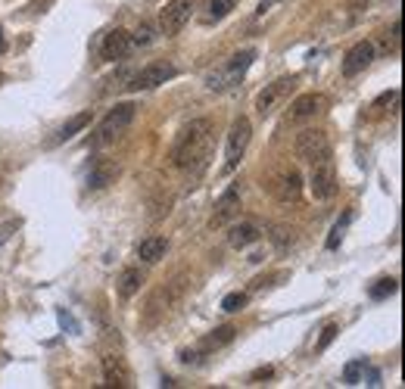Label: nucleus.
Masks as SVG:
<instances>
[{
	"label": "nucleus",
	"mask_w": 405,
	"mask_h": 389,
	"mask_svg": "<svg viewBox=\"0 0 405 389\" xmlns=\"http://www.w3.org/2000/svg\"><path fill=\"white\" fill-rule=\"evenodd\" d=\"M209 156H212V122L209 118H194V122L181 128V134L175 137L171 166L181 171H191V175H200V171L209 166Z\"/></svg>",
	"instance_id": "obj_1"
},
{
	"label": "nucleus",
	"mask_w": 405,
	"mask_h": 389,
	"mask_svg": "<svg viewBox=\"0 0 405 389\" xmlns=\"http://www.w3.org/2000/svg\"><path fill=\"white\" fill-rule=\"evenodd\" d=\"M253 59H256V50L253 47H246V50H240V54L228 56L219 69H212V72L206 75V88H209V91H231L234 84L244 81V75L249 72Z\"/></svg>",
	"instance_id": "obj_2"
},
{
	"label": "nucleus",
	"mask_w": 405,
	"mask_h": 389,
	"mask_svg": "<svg viewBox=\"0 0 405 389\" xmlns=\"http://www.w3.org/2000/svg\"><path fill=\"white\" fill-rule=\"evenodd\" d=\"M181 296H184V274H178L175 281H169V283H162L159 290H153V296L144 308V327H156L181 302Z\"/></svg>",
	"instance_id": "obj_3"
},
{
	"label": "nucleus",
	"mask_w": 405,
	"mask_h": 389,
	"mask_svg": "<svg viewBox=\"0 0 405 389\" xmlns=\"http://www.w3.org/2000/svg\"><path fill=\"white\" fill-rule=\"evenodd\" d=\"M134 112H137L134 103H116V106L106 112V118L97 125V131H94V137H91V146L103 150V146L116 143L119 137H122L125 128L134 122Z\"/></svg>",
	"instance_id": "obj_4"
},
{
	"label": "nucleus",
	"mask_w": 405,
	"mask_h": 389,
	"mask_svg": "<svg viewBox=\"0 0 405 389\" xmlns=\"http://www.w3.org/2000/svg\"><path fill=\"white\" fill-rule=\"evenodd\" d=\"M331 153H334L331 141H327V134L318 131V128H306V131L296 134V156L303 162H309V166H312V162L327 159Z\"/></svg>",
	"instance_id": "obj_5"
},
{
	"label": "nucleus",
	"mask_w": 405,
	"mask_h": 389,
	"mask_svg": "<svg viewBox=\"0 0 405 389\" xmlns=\"http://www.w3.org/2000/svg\"><path fill=\"white\" fill-rule=\"evenodd\" d=\"M249 141H253V125H249V118H234V125H231V131H228V159H225V175H231L237 166H240V159H244V153H246V146Z\"/></svg>",
	"instance_id": "obj_6"
},
{
	"label": "nucleus",
	"mask_w": 405,
	"mask_h": 389,
	"mask_svg": "<svg viewBox=\"0 0 405 389\" xmlns=\"http://www.w3.org/2000/svg\"><path fill=\"white\" fill-rule=\"evenodd\" d=\"M191 16H194V0H169L159 10V31L171 38V34H178L191 22Z\"/></svg>",
	"instance_id": "obj_7"
},
{
	"label": "nucleus",
	"mask_w": 405,
	"mask_h": 389,
	"mask_svg": "<svg viewBox=\"0 0 405 389\" xmlns=\"http://www.w3.org/2000/svg\"><path fill=\"white\" fill-rule=\"evenodd\" d=\"M309 190H312L315 200H331L337 193V168L334 159L327 156L321 162H312V178H309Z\"/></svg>",
	"instance_id": "obj_8"
},
{
	"label": "nucleus",
	"mask_w": 405,
	"mask_h": 389,
	"mask_svg": "<svg viewBox=\"0 0 405 389\" xmlns=\"http://www.w3.org/2000/svg\"><path fill=\"white\" fill-rule=\"evenodd\" d=\"M175 75H178V69L171 66V63H150V66H144L141 72L131 78V84H128V88H131V91H153V88L166 84L169 78H175Z\"/></svg>",
	"instance_id": "obj_9"
},
{
	"label": "nucleus",
	"mask_w": 405,
	"mask_h": 389,
	"mask_svg": "<svg viewBox=\"0 0 405 389\" xmlns=\"http://www.w3.org/2000/svg\"><path fill=\"white\" fill-rule=\"evenodd\" d=\"M293 84H296V75H284V78H278V81L265 84V91L256 97V112H259L262 118L271 116L274 106H278V103L293 91Z\"/></svg>",
	"instance_id": "obj_10"
},
{
	"label": "nucleus",
	"mask_w": 405,
	"mask_h": 389,
	"mask_svg": "<svg viewBox=\"0 0 405 389\" xmlns=\"http://www.w3.org/2000/svg\"><path fill=\"white\" fill-rule=\"evenodd\" d=\"M100 370H103V383H106V386H116V389L131 386V368H128V361L122 355H116V352L103 355Z\"/></svg>",
	"instance_id": "obj_11"
},
{
	"label": "nucleus",
	"mask_w": 405,
	"mask_h": 389,
	"mask_svg": "<svg viewBox=\"0 0 405 389\" xmlns=\"http://www.w3.org/2000/svg\"><path fill=\"white\" fill-rule=\"evenodd\" d=\"M371 63H374V44L371 41H359V44H352L346 50V56H343V75L356 78V75L365 72Z\"/></svg>",
	"instance_id": "obj_12"
},
{
	"label": "nucleus",
	"mask_w": 405,
	"mask_h": 389,
	"mask_svg": "<svg viewBox=\"0 0 405 389\" xmlns=\"http://www.w3.org/2000/svg\"><path fill=\"white\" fill-rule=\"evenodd\" d=\"M240 212V184H231L215 203V212L209 218V228H225V224Z\"/></svg>",
	"instance_id": "obj_13"
},
{
	"label": "nucleus",
	"mask_w": 405,
	"mask_h": 389,
	"mask_svg": "<svg viewBox=\"0 0 405 389\" xmlns=\"http://www.w3.org/2000/svg\"><path fill=\"white\" fill-rule=\"evenodd\" d=\"M327 109V97L324 94H303V97H296L290 103V118H296V122H303V118H315L321 116Z\"/></svg>",
	"instance_id": "obj_14"
},
{
	"label": "nucleus",
	"mask_w": 405,
	"mask_h": 389,
	"mask_svg": "<svg viewBox=\"0 0 405 389\" xmlns=\"http://www.w3.org/2000/svg\"><path fill=\"white\" fill-rule=\"evenodd\" d=\"M262 240V228L256 221H237L228 228V246L231 249H246L253 243H259Z\"/></svg>",
	"instance_id": "obj_15"
},
{
	"label": "nucleus",
	"mask_w": 405,
	"mask_h": 389,
	"mask_svg": "<svg viewBox=\"0 0 405 389\" xmlns=\"http://www.w3.org/2000/svg\"><path fill=\"white\" fill-rule=\"evenodd\" d=\"M299 193H303V178H299V171L296 168L281 171L278 181H274V196H278L281 203H296Z\"/></svg>",
	"instance_id": "obj_16"
},
{
	"label": "nucleus",
	"mask_w": 405,
	"mask_h": 389,
	"mask_svg": "<svg viewBox=\"0 0 405 389\" xmlns=\"http://www.w3.org/2000/svg\"><path fill=\"white\" fill-rule=\"evenodd\" d=\"M119 162L116 159H97L91 166L88 171V187L91 190H103V187H109V184H116V178H119Z\"/></svg>",
	"instance_id": "obj_17"
},
{
	"label": "nucleus",
	"mask_w": 405,
	"mask_h": 389,
	"mask_svg": "<svg viewBox=\"0 0 405 389\" xmlns=\"http://www.w3.org/2000/svg\"><path fill=\"white\" fill-rule=\"evenodd\" d=\"M128 50H131V34L125 29H113L106 34V41H103V59H122Z\"/></svg>",
	"instance_id": "obj_18"
},
{
	"label": "nucleus",
	"mask_w": 405,
	"mask_h": 389,
	"mask_svg": "<svg viewBox=\"0 0 405 389\" xmlns=\"http://www.w3.org/2000/svg\"><path fill=\"white\" fill-rule=\"evenodd\" d=\"M146 283V274L141 271V268H125L122 274H119V281H116V290H119V296L122 299H131L141 293V287Z\"/></svg>",
	"instance_id": "obj_19"
},
{
	"label": "nucleus",
	"mask_w": 405,
	"mask_h": 389,
	"mask_svg": "<svg viewBox=\"0 0 405 389\" xmlns=\"http://www.w3.org/2000/svg\"><path fill=\"white\" fill-rule=\"evenodd\" d=\"M91 109H84V112H75V116L72 118H66V125L63 128H59V131H56V137H54V143H63V141H72V137L75 134H81L84 131V128H88L91 125Z\"/></svg>",
	"instance_id": "obj_20"
},
{
	"label": "nucleus",
	"mask_w": 405,
	"mask_h": 389,
	"mask_svg": "<svg viewBox=\"0 0 405 389\" xmlns=\"http://www.w3.org/2000/svg\"><path fill=\"white\" fill-rule=\"evenodd\" d=\"M166 253H169L166 237H146V240H141V246H137V258H144L146 265H156Z\"/></svg>",
	"instance_id": "obj_21"
},
{
	"label": "nucleus",
	"mask_w": 405,
	"mask_h": 389,
	"mask_svg": "<svg viewBox=\"0 0 405 389\" xmlns=\"http://www.w3.org/2000/svg\"><path fill=\"white\" fill-rule=\"evenodd\" d=\"M237 336V327L234 324H225V327H215V330L206 336V340L196 345V349H200V355H209L212 349H219V345H225V343H231Z\"/></svg>",
	"instance_id": "obj_22"
},
{
	"label": "nucleus",
	"mask_w": 405,
	"mask_h": 389,
	"mask_svg": "<svg viewBox=\"0 0 405 389\" xmlns=\"http://www.w3.org/2000/svg\"><path fill=\"white\" fill-rule=\"evenodd\" d=\"M396 290H399V281H396V278H381V281H377L374 287H371V299L381 302V299H386V296H393Z\"/></svg>",
	"instance_id": "obj_23"
},
{
	"label": "nucleus",
	"mask_w": 405,
	"mask_h": 389,
	"mask_svg": "<svg viewBox=\"0 0 405 389\" xmlns=\"http://www.w3.org/2000/svg\"><path fill=\"white\" fill-rule=\"evenodd\" d=\"M237 4H240V0H209V19H212V22L225 19V16L234 10Z\"/></svg>",
	"instance_id": "obj_24"
},
{
	"label": "nucleus",
	"mask_w": 405,
	"mask_h": 389,
	"mask_svg": "<svg viewBox=\"0 0 405 389\" xmlns=\"http://www.w3.org/2000/svg\"><path fill=\"white\" fill-rule=\"evenodd\" d=\"M153 41H156V29H153L150 22H141L137 31L131 34V44H137V47H146V44H153Z\"/></svg>",
	"instance_id": "obj_25"
},
{
	"label": "nucleus",
	"mask_w": 405,
	"mask_h": 389,
	"mask_svg": "<svg viewBox=\"0 0 405 389\" xmlns=\"http://www.w3.org/2000/svg\"><path fill=\"white\" fill-rule=\"evenodd\" d=\"M249 302L246 293H228L225 299H221V311H228V315H234V311H240Z\"/></svg>",
	"instance_id": "obj_26"
},
{
	"label": "nucleus",
	"mask_w": 405,
	"mask_h": 389,
	"mask_svg": "<svg viewBox=\"0 0 405 389\" xmlns=\"http://www.w3.org/2000/svg\"><path fill=\"white\" fill-rule=\"evenodd\" d=\"M399 47H402V22L396 19L393 29L386 31V50H390V54H399Z\"/></svg>",
	"instance_id": "obj_27"
},
{
	"label": "nucleus",
	"mask_w": 405,
	"mask_h": 389,
	"mask_svg": "<svg viewBox=\"0 0 405 389\" xmlns=\"http://www.w3.org/2000/svg\"><path fill=\"white\" fill-rule=\"evenodd\" d=\"M361 374H365V361H349V365H346V370H343V380H346V383L349 386H356L359 383V380H361Z\"/></svg>",
	"instance_id": "obj_28"
},
{
	"label": "nucleus",
	"mask_w": 405,
	"mask_h": 389,
	"mask_svg": "<svg viewBox=\"0 0 405 389\" xmlns=\"http://www.w3.org/2000/svg\"><path fill=\"white\" fill-rule=\"evenodd\" d=\"M349 218H352V215L346 212V215H343V221H337V224H334V231H331V237H327V249H337V243H340V240H343V231H346V224H349Z\"/></svg>",
	"instance_id": "obj_29"
},
{
	"label": "nucleus",
	"mask_w": 405,
	"mask_h": 389,
	"mask_svg": "<svg viewBox=\"0 0 405 389\" xmlns=\"http://www.w3.org/2000/svg\"><path fill=\"white\" fill-rule=\"evenodd\" d=\"M337 333H340V327H337V324H327L324 330H321V340L315 343V352H324L327 345H331L334 340H337Z\"/></svg>",
	"instance_id": "obj_30"
},
{
	"label": "nucleus",
	"mask_w": 405,
	"mask_h": 389,
	"mask_svg": "<svg viewBox=\"0 0 405 389\" xmlns=\"http://www.w3.org/2000/svg\"><path fill=\"white\" fill-rule=\"evenodd\" d=\"M396 100H399V91H386V94H381V97H377L374 103H371V109L374 112H384V106H390V103H396Z\"/></svg>",
	"instance_id": "obj_31"
},
{
	"label": "nucleus",
	"mask_w": 405,
	"mask_h": 389,
	"mask_svg": "<svg viewBox=\"0 0 405 389\" xmlns=\"http://www.w3.org/2000/svg\"><path fill=\"white\" fill-rule=\"evenodd\" d=\"M271 240H274V243H278V246L284 249V246H287V243H293V228H290V231H287V228H274Z\"/></svg>",
	"instance_id": "obj_32"
},
{
	"label": "nucleus",
	"mask_w": 405,
	"mask_h": 389,
	"mask_svg": "<svg viewBox=\"0 0 405 389\" xmlns=\"http://www.w3.org/2000/svg\"><path fill=\"white\" fill-rule=\"evenodd\" d=\"M278 4H281V0H259V6H256V16H265V13L271 10V6H278Z\"/></svg>",
	"instance_id": "obj_33"
},
{
	"label": "nucleus",
	"mask_w": 405,
	"mask_h": 389,
	"mask_svg": "<svg viewBox=\"0 0 405 389\" xmlns=\"http://www.w3.org/2000/svg\"><path fill=\"white\" fill-rule=\"evenodd\" d=\"M262 377H271V368H262V370H256L253 380H262Z\"/></svg>",
	"instance_id": "obj_34"
},
{
	"label": "nucleus",
	"mask_w": 405,
	"mask_h": 389,
	"mask_svg": "<svg viewBox=\"0 0 405 389\" xmlns=\"http://www.w3.org/2000/svg\"><path fill=\"white\" fill-rule=\"evenodd\" d=\"M6 50V41H4V29H0V54Z\"/></svg>",
	"instance_id": "obj_35"
}]
</instances>
